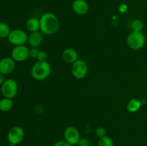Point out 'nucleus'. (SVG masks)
<instances>
[{"mask_svg":"<svg viewBox=\"0 0 147 146\" xmlns=\"http://www.w3.org/2000/svg\"><path fill=\"white\" fill-rule=\"evenodd\" d=\"M127 44L133 50H139L146 44V37L142 31H132L127 37Z\"/></svg>","mask_w":147,"mask_h":146,"instance_id":"obj_3","label":"nucleus"},{"mask_svg":"<svg viewBox=\"0 0 147 146\" xmlns=\"http://www.w3.org/2000/svg\"><path fill=\"white\" fill-rule=\"evenodd\" d=\"M26 27L30 32L39 31L40 27V20L37 19V18H34V17L30 18L26 21Z\"/></svg>","mask_w":147,"mask_h":146,"instance_id":"obj_15","label":"nucleus"},{"mask_svg":"<svg viewBox=\"0 0 147 146\" xmlns=\"http://www.w3.org/2000/svg\"><path fill=\"white\" fill-rule=\"evenodd\" d=\"M96 135L99 137V138H101V137H105L106 136V131L105 130V128L102 127H98L96 129Z\"/></svg>","mask_w":147,"mask_h":146,"instance_id":"obj_20","label":"nucleus"},{"mask_svg":"<svg viewBox=\"0 0 147 146\" xmlns=\"http://www.w3.org/2000/svg\"><path fill=\"white\" fill-rule=\"evenodd\" d=\"M39 52H40V50L38 48H36V47H32L30 50V57L31 58H37V56H38Z\"/></svg>","mask_w":147,"mask_h":146,"instance_id":"obj_21","label":"nucleus"},{"mask_svg":"<svg viewBox=\"0 0 147 146\" xmlns=\"http://www.w3.org/2000/svg\"><path fill=\"white\" fill-rule=\"evenodd\" d=\"M53 146H72L71 145L69 144L68 143L65 141V140H58V141L55 142Z\"/></svg>","mask_w":147,"mask_h":146,"instance_id":"obj_24","label":"nucleus"},{"mask_svg":"<svg viewBox=\"0 0 147 146\" xmlns=\"http://www.w3.org/2000/svg\"><path fill=\"white\" fill-rule=\"evenodd\" d=\"M27 41L32 47L38 48L43 42V34L40 31L30 32Z\"/></svg>","mask_w":147,"mask_h":146,"instance_id":"obj_12","label":"nucleus"},{"mask_svg":"<svg viewBox=\"0 0 147 146\" xmlns=\"http://www.w3.org/2000/svg\"><path fill=\"white\" fill-rule=\"evenodd\" d=\"M64 138L65 140L72 146L77 145L80 140V133L76 127L69 126L66 127L64 131Z\"/></svg>","mask_w":147,"mask_h":146,"instance_id":"obj_9","label":"nucleus"},{"mask_svg":"<svg viewBox=\"0 0 147 146\" xmlns=\"http://www.w3.org/2000/svg\"><path fill=\"white\" fill-rule=\"evenodd\" d=\"M62 57L65 62L73 64L78 60V53L75 49L67 48L63 50Z\"/></svg>","mask_w":147,"mask_h":146,"instance_id":"obj_13","label":"nucleus"},{"mask_svg":"<svg viewBox=\"0 0 147 146\" xmlns=\"http://www.w3.org/2000/svg\"><path fill=\"white\" fill-rule=\"evenodd\" d=\"M51 70V66L48 62L37 60L32 67L31 75L35 80L42 81L50 75Z\"/></svg>","mask_w":147,"mask_h":146,"instance_id":"obj_2","label":"nucleus"},{"mask_svg":"<svg viewBox=\"0 0 147 146\" xmlns=\"http://www.w3.org/2000/svg\"><path fill=\"white\" fill-rule=\"evenodd\" d=\"M132 31H142L144 29V23L142 20L136 19L131 23Z\"/></svg>","mask_w":147,"mask_h":146,"instance_id":"obj_19","label":"nucleus"},{"mask_svg":"<svg viewBox=\"0 0 147 146\" xmlns=\"http://www.w3.org/2000/svg\"><path fill=\"white\" fill-rule=\"evenodd\" d=\"M24 137V131L20 126L11 127L7 134V140L9 144L17 145L23 140Z\"/></svg>","mask_w":147,"mask_h":146,"instance_id":"obj_7","label":"nucleus"},{"mask_svg":"<svg viewBox=\"0 0 147 146\" xmlns=\"http://www.w3.org/2000/svg\"><path fill=\"white\" fill-rule=\"evenodd\" d=\"M142 107V102L140 100H137L136 98H131L127 103V108L128 112L131 113H136Z\"/></svg>","mask_w":147,"mask_h":146,"instance_id":"obj_14","label":"nucleus"},{"mask_svg":"<svg viewBox=\"0 0 147 146\" xmlns=\"http://www.w3.org/2000/svg\"><path fill=\"white\" fill-rule=\"evenodd\" d=\"M98 146H114V143L111 137L105 136L99 139Z\"/></svg>","mask_w":147,"mask_h":146,"instance_id":"obj_18","label":"nucleus"},{"mask_svg":"<svg viewBox=\"0 0 147 146\" xmlns=\"http://www.w3.org/2000/svg\"><path fill=\"white\" fill-rule=\"evenodd\" d=\"M4 74H3L2 73L0 72V85L1 86V84L4 83V82L5 81V80H4Z\"/></svg>","mask_w":147,"mask_h":146,"instance_id":"obj_26","label":"nucleus"},{"mask_svg":"<svg viewBox=\"0 0 147 146\" xmlns=\"http://www.w3.org/2000/svg\"><path fill=\"white\" fill-rule=\"evenodd\" d=\"M8 40L9 42L14 46L24 45L28 40V35L24 30L17 29L11 31Z\"/></svg>","mask_w":147,"mask_h":146,"instance_id":"obj_5","label":"nucleus"},{"mask_svg":"<svg viewBox=\"0 0 147 146\" xmlns=\"http://www.w3.org/2000/svg\"><path fill=\"white\" fill-rule=\"evenodd\" d=\"M71 72L73 77L78 80L83 79L88 73V65L86 62L82 60H78L72 64Z\"/></svg>","mask_w":147,"mask_h":146,"instance_id":"obj_6","label":"nucleus"},{"mask_svg":"<svg viewBox=\"0 0 147 146\" xmlns=\"http://www.w3.org/2000/svg\"><path fill=\"white\" fill-rule=\"evenodd\" d=\"M30 57V49L25 45L15 46L11 51V58L15 62H24Z\"/></svg>","mask_w":147,"mask_h":146,"instance_id":"obj_8","label":"nucleus"},{"mask_svg":"<svg viewBox=\"0 0 147 146\" xmlns=\"http://www.w3.org/2000/svg\"><path fill=\"white\" fill-rule=\"evenodd\" d=\"M13 106V102L11 99L4 97L0 100V110L1 112H7L11 109Z\"/></svg>","mask_w":147,"mask_h":146,"instance_id":"obj_16","label":"nucleus"},{"mask_svg":"<svg viewBox=\"0 0 147 146\" xmlns=\"http://www.w3.org/2000/svg\"><path fill=\"white\" fill-rule=\"evenodd\" d=\"M9 146H17V145H13V144H9Z\"/></svg>","mask_w":147,"mask_h":146,"instance_id":"obj_27","label":"nucleus"},{"mask_svg":"<svg viewBox=\"0 0 147 146\" xmlns=\"http://www.w3.org/2000/svg\"><path fill=\"white\" fill-rule=\"evenodd\" d=\"M10 28L7 24L4 22H0V38H6L9 35Z\"/></svg>","mask_w":147,"mask_h":146,"instance_id":"obj_17","label":"nucleus"},{"mask_svg":"<svg viewBox=\"0 0 147 146\" xmlns=\"http://www.w3.org/2000/svg\"><path fill=\"white\" fill-rule=\"evenodd\" d=\"M40 31L45 35H53L60 29V21L55 14L46 12L40 19Z\"/></svg>","mask_w":147,"mask_h":146,"instance_id":"obj_1","label":"nucleus"},{"mask_svg":"<svg viewBox=\"0 0 147 146\" xmlns=\"http://www.w3.org/2000/svg\"><path fill=\"white\" fill-rule=\"evenodd\" d=\"M1 93L6 98L12 99L17 94L18 91V85L15 80L12 79H7L1 84Z\"/></svg>","mask_w":147,"mask_h":146,"instance_id":"obj_4","label":"nucleus"},{"mask_svg":"<svg viewBox=\"0 0 147 146\" xmlns=\"http://www.w3.org/2000/svg\"><path fill=\"white\" fill-rule=\"evenodd\" d=\"M72 9L76 14L84 15L89 10V5L86 0H74L72 3Z\"/></svg>","mask_w":147,"mask_h":146,"instance_id":"obj_11","label":"nucleus"},{"mask_svg":"<svg viewBox=\"0 0 147 146\" xmlns=\"http://www.w3.org/2000/svg\"><path fill=\"white\" fill-rule=\"evenodd\" d=\"M78 146H91V142L88 138H80L79 141Z\"/></svg>","mask_w":147,"mask_h":146,"instance_id":"obj_22","label":"nucleus"},{"mask_svg":"<svg viewBox=\"0 0 147 146\" xmlns=\"http://www.w3.org/2000/svg\"><path fill=\"white\" fill-rule=\"evenodd\" d=\"M126 11H127V6L126 4H123L119 7V11L121 13H125Z\"/></svg>","mask_w":147,"mask_h":146,"instance_id":"obj_25","label":"nucleus"},{"mask_svg":"<svg viewBox=\"0 0 147 146\" xmlns=\"http://www.w3.org/2000/svg\"><path fill=\"white\" fill-rule=\"evenodd\" d=\"M37 59L38 61H47V52H45V51H40Z\"/></svg>","mask_w":147,"mask_h":146,"instance_id":"obj_23","label":"nucleus"},{"mask_svg":"<svg viewBox=\"0 0 147 146\" xmlns=\"http://www.w3.org/2000/svg\"><path fill=\"white\" fill-rule=\"evenodd\" d=\"M15 68V61L11 57H4L0 60V72L8 74Z\"/></svg>","mask_w":147,"mask_h":146,"instance_id":"obj_10","label":"nucleus"}]
</instances>
